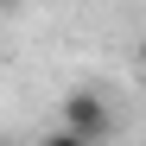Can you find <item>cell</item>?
Segmentation results:
<instances>
[{
  "label": "cell",
  "instance_id": "6da1fadb",
  "mask_svg": "<svg viewBox=\"0 0 146 146\" xmlns=\"http://www.w3.org/2000/svg\"><path fill=\"white\" fill-rule=\"evenodd\" d=\"M57 127L76 133V140H89V146H102V140L114 133V102H108L102 89L83 83V89H70L64 102H57Z\"/></svg>",
  "mask_w": 146,
  "mask_h": 146
},
{
  "label": "cell",
  "instance_id": "7a4b0ae2",
  "mask_svg": "<svg viewBox=\"0 0 146 146\" xmlns=\"http://www.w3.org/2000/svg\"><path fill=\"white\" fill-rule=\"evenodd\" d=\"M38 146H89V140H76V133H64V127H51V133H44Z\"/></svg>",
  "mask_w": 146,
  "mask_h": 146
},
{
  "label": "cell",
  "instance_id": "3957f363",
  "mask_svg": "<svg viewBox=\"0 0 146 146\" xmlns=\"http://www.w3.org/2000/svg\"><path fill=\"white\" fill-rule=\"evenodd\" d=\"M133 64H140V70H146V38H140V51H133Z\"/></svg>",
  "mask_w": 146,
  "mask_h": 146
},
{
  "label": "cell",
  "instance_id": "277c9868",
  "mask_svg": "<svg viewBox=\"0 0 146 146\" xmlns=\"http://www.w3.org/2000/svg\"><path fill=\"white\" fill-rule=\"evenodd\" d=\"M0 13H19V0H0Z\"/></svg>",
  "mask_w": 146,
  "mask_h": 146
},
{
  "label": "cell",
  "instance_id": "5b68a950",
  "mask_svg": "<svg viewBox=\"0 0 146 146\" xmlns=\"http://www.w3.org/2000/svg\"><path fill=\"white\" fill-rule=\"evenodd\" d=\"M0 146H26V140H0Z\"/></svg>",
  "mask_w": 146,
  "mask_h": 146
}]
</instances>
